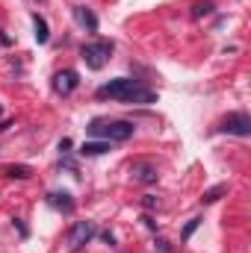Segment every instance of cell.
Returning <instances> with one entry per match:
<instances>
[{"mask_svg": "<svg viewBox=\"0 0 251 253\" xmlns=\"http://www.w3.org/2000/svg\"><path fill=\"white\" fill-rule=\"evenodd\" d=\"M104 242H107V245H116V236H113V233L107 230V233H104Z\"/></svg>", "mask_w": 251, "mask_h": 253, "instance_id": "cell-17", "label": "cell"}, {"mask_svg": "<svg viewBox=\"0 0 251 253\" xmlns=\"http://www.w3.org/2000/svg\"><path fill=\"white\" fill-rule=\"evenodd\" d=\"M48 203L54 206V209H60V212H74V200H71V194L68 191H51L48 194Z\"/></svg>", "mask_w": 251, "mask_h": 253, "instance_id": "cell-7", "label": "cell"}, {"mask_svg": "<svg viewBox=\"0 0 251 253\" xmlns=\"http://www.w3.org/2000/svg\"><path fill=\"white\" fill-rule=\"evenodd\" d=\"M33 36H36V42L39 44H48V39H51V30H48V21L39 15V12H33Z\"/></svg>", "mask_w": 251, "mask_h": 253, "instance_id": "cell-10", "label": "cell"}, {"mask_svg": "<svg viewBox=\"0 0 251 253\" xmlns=\"http://www.w3.org/2000/svg\"><path fill=\"white\" fill-rule=\"evenodd\" d=\"M198 227H201V218H192L187 227H184V239H189V236H192V233H195Z\"/></svg>", "mask_w": 251, "mask_h": 253, "instance_id": "cell-15", "label": "cell"}, {"mask_svg": "<svg viewBox=\"0 0 251 253\" xmlns=\"http://www.w3.org/2000/svg\"><path fill=\"white\" fill-rule=\"evenodd\" d=\"M51 85H54V91H57V94H63V97H65V94H71V91L80 85V77H77V71L63 68V71H57V74H54V83H51Z\"/></svg>", "mask_w": 251, "mask_h": 253, "instance_id": "cell-6", "label": "cell"}, {"mask_svg": "<svg viewBox=\"0 0 251 253\" xmlns=\"http://www.w3.org/2000/svg\"><path fill=\"white\" fill-rule=\"evenodd\" d=\"M222 194H228V183H219V186H213V189H207L201 194V203H216Z\"/></svg>", "mask_w": 251, "mask_h": 253, "instance_id": "cell-12", "label": "cell"}, {"mask_svg": "<svg viewBox=\"0 0 251 253\" xmlns=\"http://www.w3.org/2000/svg\"><path fill=\"white\" fill-rule=\"evenodd\" d=\"M74 18H77V24H80V27H86L89 33H95V30H98V18L92 15V9H86V6H74Z\"/></svg>", "mask_w": 251, "mask_h": 253, "instance_id": "cell-8", "label": "cell"}, {"mask_svg": "<svg viewBox=\"0 0 251 253\" xmlns=\"http://www.w3.org/2000/svg\"><path fill=\"white\" fill-rule=\"evenodd\" d=\"M142 203H145V209H154V206H157V200H154V197H151V194H148V197H145V200H142Z\"/></svg>", "mask_w": 251, "mask_h": 253, "instance_id": "cell-16", "label": "cell"}, {"mask_svg": "<svg viewBox=\"0 0 251 253\" xmlns=\"http://www.w3.org/2000/svg\"><path fill=\"white\" fill-rule=\"evenodd\" d=\"M222 132H231V135H251V118L246 112H234L222 121Z\"/></svg>", "mask_w": 251, "mask_h": 253, "instance_id": "cell-5", "label": "cell"}, {"mask_svg": "<svg viewBox=\"0 0 251 253\" xmlns=\"http://www.w3.org/2000/svg\"><path fill=\"white\" fill-rule=\"evenodd\" d=\"M6 177H12V180H27V177H33V171H30L27 165H9V168H6Z\"/></svg>", "mask_w": 251, "mask_h": 253, "instance_id": "cell-13", "label": "cell"}, {"mask_svg": "<svg viewBox=\"0 0 251 253\" xmlns=\"http://www.w3.org/2000/svg\"><path fill=\"white\" fill-rule=\"evenodd\" d=\"M86 129H89V135H98L104 141H127L133 135L130 121H92Z\"/></svg>", "mask_w": 251, "mask_h": 253, "instance_id": "cell-2", "label": "cell"}, {"mask_svg": "<svg viewBox=\"0 0 251 253\" xmlns=\"http://www.w3.org/2000/svg\"><path fill=\"white\" fill-rule=\"evenodd\" d=\"M110 150V141H83L80 144V156H101V153H107Z\"/></svg>", "mask_w": 251, "mask_h": 253, "instance_id": "cell-11", "label": "cell"}, {"mask_svg": "<svg viewBox=\"0 0 251 253\" xmlns=\"http://www.w3.org/2000/svg\"><path fill=\"white\" fill-rule=\"evenodd\" d=\"M110 53H113V42H95V44H83L80 47L83 62L89 65L92 71H101L104 65L110 62Z\"/></svg>", "mask_w": 251, "mask_h": 253, "instance_id": "cell-3", "label": "cell"}, {"mask_svg": "<svg viewBox=\"0 0 251 253\" xmlns=\"http://www.w3.org/2000/svg\"><path fill=\"white\" fill-rule=\"evenodd\" d=\"M157 168L154 165H148V162H139V165H133V180H139V183H157Z\"/></svg>", "mask_w": 251, "mask_h": 253, "instance_id": "cell-9", "label": "cell"}, {"mask_svg": "<svg viewBox=\"0 0 251 253\" xmlns=\"http://www.w3.org/2000/svg\"><path fill=\"white\" fill-rule=\"evenodd\" d=\"M213 9H216V6H213L210 0H204V3H195V6H192V18H204V15H210Z\"/></svg>", "mask_w": 251, "mask_h": 253, "instance_id": "cell-14", "label": "cell"}, {"mask_svg": "<svg viewBox=\"0 0 251 253\" xmlns=\"http://www.w3.org/2000/svg\"><path fill=\"white\" fill-rule=\"evenodd\" d=\"M98 97L101 100H122V103H157V94L151 88H145L139 80H130V77H119V80H110L98 88Z\"/></svg>", "mask_w": 251, "mask_h": 253, "instance_id": "cell-1", "label": "cell"}, {"mask_svg": "<svg viewBox=\"0 0 251 253\" xmlns=\"http://www.w3.org/2000/svg\"><path fill=\"white\" fill-rule=\"evenodd\" d=\"M95 233H98L95 221H77V224L68 230V248H71V251H80L86 242L95 239Z\"/></svg>", "mask_w": 251, "mask_h": 253, "instance_id": "cell-4", "label": "cell"}]
</instances>
